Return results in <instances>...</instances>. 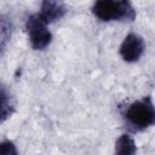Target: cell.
<instances>
[{"label": "cell", "instance_id": "obj_1", "mask_svg": "<svg viewBox=\"0 0 155 155\" xmlns=\"http://www.w3.org/2000/svg\"><path fill=\"white\" fill-rule=\"evenodd\" d=\"M92 13L96 18L103 22L127 21L132 22L136 18V11L130 1L126 0H101L92 6Z\"/></svg>", "mask_w": 155, "mask_h": 155}, {"label": "cell", "instance_id": "obj_2", "mask_svg": "<svg viewBox=\"0 0 155 155\" xmlns=\"http://www.w3.org/2000/svg\"><path fill=\"white\" fill-rule=\"evenodd\" d=\"M127 122L136 131H143L155 122V110L150 97L136 101L128 105L124 114Z\"/></svg>", "mask_w": 155, "mask_h": 155}, {"label": "cell", "instance_id": "obj_3", "mask_svg": "<svg viewBox=\"0 0 155 155\" xmlns=\"http://www.w3.org/2000/svg\"><path fill=\"white\" fill-rule=\"evenodd\" d=\"M47 24L38 13L31 15L25 22V30L29 36L30 46L34 50H45L52 41V34L46 27Z\"/></svg>", "mask_w": 155, "mask_h": 155}, {"label": "cell", "instance_id": "obj_4", "mask_svg": "<svg viewBox=\"0 0 155 155\" xmlns=\"http://www.w3.org/2000/svg\"><path fill=\"white\" fill-rule=\"evenodd\" d=\"M144 48H145V44L143 38L136 33H130L124 39L120 46V54L124 61L128 63H133L142 57Z\"/></svg>", "mask_w": 155, "mask_h": 155}, {"label": "cell", "instance_id": "obj_5", "mask_svg": "<svg viewBox=\"0 0 155 155\" xmlns=\"http://www.w3.org/2000/svg\"><path fill=\"white\" fill-rule=\"evenodd\" d=\"M67 12L65 6L62 2L58 1H44L41 4V10L38 13L40 18L46 23H53L58 19H61Z\"/></svg>", "mask_w": 155, "mask_h": 155}, {"label": "cell", "instance_id": "obj_6", "mask_svg": "<svg viewBox=\"0 0 155 155\" xmlns=\"http://www.w3.org/2000/svg\"><path fill=\"white\" fill-rule=\"evenodd\" d=\"M12 22L8 16L0 13V57L4 54L12 35Z\"/></svg>", "mask_w": 155, "mask_h": 155}, {"label": "cell", "instance_id": "obj_7", "mask_svg": "<svg viewBox=\"0 0 155 155\" xmlns=\"http://www.w3.org/2000/svg\"><path fill=\"white\" fill-rule=\"evenodd\" d=\"M15 111V104L8 91L0 84V124L6 121Z\"/></svg>", "mask_w": 155, "mask_h": 155}, {"label": "cell", "instance_id": "obj_8", "mask_svg": "<svg viewBox=\"0 0 155 155\" xmlns=\"http://www.w3.org/2000/svg\"><path fill=\"white\" fill-rule=\"evenodd\" d=\"M137 147L130 134H121L115 143V155H136Z\"/></svg>", "mask_w": 155, "mask_h": 155}, {"label": "cell", "instance_id": "obj_9", "mask_svg": "<svg viewBox=\"0 0 155 155\" xmlns=\"http://www.w3.org/2000/svg\"><path fill=\"white\" fill-rule=\"evenodd\" d=\"M0 155H18L15 143L11 140L0 142Z\"/></svg>", "mask_w": 155, "mask_h": 155}]
</instances>
